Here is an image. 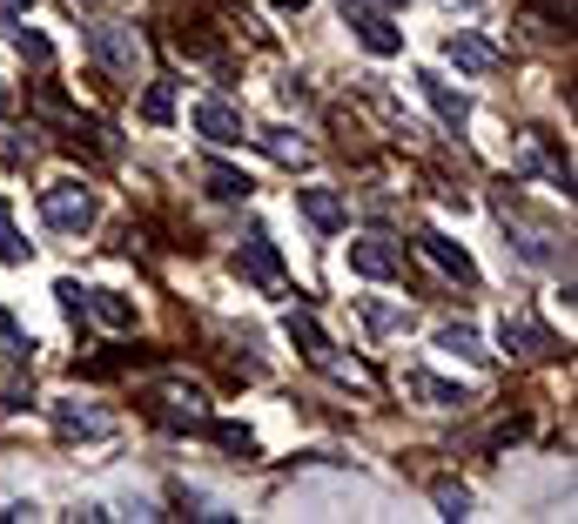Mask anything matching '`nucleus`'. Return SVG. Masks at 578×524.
I'll list each match as a JSON object with an SVG mask.
<instances>
[{
    "mask_svg": "<svg viewBox=\"0 0 578 524\" xmlns=\"http://www.w3.org/2000/svg\"><path fill=\"white\" fill-rule=\"evenodd\" d=\"M418 95H424V102H431V108H438V122H444V128H451V135H458V128H464V122H471V102H464V95H458V87H451V81H444V74H431V67H424V74H418Z\"/></svg>",
    "mask_w": 578,
    "mask_h": 524,
    "instance_id": "obj_11",
    "label": "nucleus"
},
{
    "mask_svg": "<svg viewBox=\"0 0 578 524\" xmlns=\"http://www.w3.org/2000/svg\"><path fill=\"white\" fill-rule=\"evenodd\" d=\"M498 343H505V349H518V357H558V336H551L538 316H525V310L498 323Z\"/></svg>",
    "mask_w": 578,
    "mask_h": 524,
    "instance_id": "obj_10",
    "label": "nucleus"
},
{
    "mask_svg": "<svg viewBox=\"0 0 578 524\" xmlns=\"http://www.w3.org/2000/svg\"><path fill=\"white\" fill-rule=\"evenodd\" d=\"M41 222H48L54 235H88V229L102 222V196H95L88 182H48V189H41Z\"/></svg>",
    "mask_w": 578,
    "mask_h": 524,
    "instance_id": "obj_1",
    "label": "nucleus"
},
{
    "mask_svg": "<svg viewBox=\"0 0 578 524\" xmlns=\"http://www.w3.org/2000/svg\"><path fill=\"white\" fill-rule=\"evenodd\" d=\"M438 349H444V357H458V364H484V357H491L484 336H477L471 323H438Z\"/></svg>",
    "mask_w": 578,
    "mask_h": 524,
    "instance_id": "obj_18",
    "label": "nucleus"
},
{
    "mask_svg": "<svg viewBox=\"0 0 578 524\" xmlns=\"http://www.w3.org/2000/svg\"><path fill=\"white\" fill-rule=\"evenodd\" d=\"M209 430L222 437V444H229L235 458H256V430H250V423H216V417H209Z\"/></svg>",
    "mask_w": 578,
    "mask_h": 524,
    "instance_id": "obj_23",
    "label": "nucleus"
},
{
    "mask_svg": "<svg viewBox=\"0 0 578 524\" xmlns=\"http://www.w3.org/2000/svg\"><path fill=\"white\" fill-rule=\"evenodd\" d=\"M256 142H263V148H270V155H276L283 168H303V161H309V142H303L296 128H263Z\"/></svg>",
    "mask_w": 578,
    "mask_h": 524,
    "instance_id": "obj_20",
    "label": "nucleus"
},
{
    "mask_svg": "<svg viewBox=\"0 0 578 524\" xmlns=\"http://www.w3.org/2000/svg\"><path fill=\"white\" fill-rule=\"evenodd\" d=\"M444 61H451L458 74H471V81H484L491 67H498V48H491L484 34H471V28H451V34H444Z\"/></svg>",
    "mask_w": 578,
    "mask_h": 524,
    "instance_id": "obj_9",
    "label": "nucleus"
},
{
    "mask_svg": "<svg viewBox=\"0 0 578 524\" xmlns=\"http://www.w3.org/2000/svg\"><path fill=\"white\" fill-rule=\"evenodd\" d=\"M0 8H8V14H14V21H21V14H28V8H34V0H0Z\"/></svg>",
    "mask_w": 578,
    "mask_h": 524,
    "instance_id": "obj_27",
    "label": "nucleus"
},
{
    "mask_svg": "<svg viewBox=\"0 0 578 524\" xmlns=\"http://www.w3.org/2000/svg\"><path fill=\"white\" fill-rule=\"evenodd\" d=\"M451 8H477V0H451Z\"/></svg>",
    "mask_w": 578,
    "mask_h": 524,
    "instance_id": "obj_29",
    "label": "nucleus"
},
{
    "mask_svg": "<svg viewBox=\"0 0 578 524\" xmlns=\"http://www.w3.org/2000/svg\"><path fill=\"white\" fill-rule=\"evenodd\" d=\"M418 249H424V262H438V270L451 276V283H477V262H471V249L464 242H451V235H418Z\"/></svg>",
    "mask_w": 578,
    "mask_h": 524,
    "instance_id": "obj_12",
    "label": "nucleus"
},
{
    "mask_svg": "<svg viewBox=\"0 0 578 524\" xmlns=\"http://www.w3.org/2000/svg\"><path fill=\"white\" fill-rule=\"evenodd\" d=\"M148 417L155 423H169V430H209V397L196 390V384H169V390H155L148 397Z\"/></svg>",
    "mask_w": 578,
    "mask_h": 524,
    "instance_id": "obj_3",
    "label": "nucleus"
},
{
    "mask_svg": "<svg viewBox=\"0 0 578 524\" xmlns=\"http://www.w3.org/2000/svg\"><path fill=\"white\" fill-rule=\"evenodd\" d=\"M81 316H95L108 329H135V303L122 290H81Z\"/></svg>",
    "mask_w": 578,
    "mask_h": 524,
    "instance_id": "obj_15",
    "label": "nucleus"
},
{
    "mask_svg": "<svg viewBox=\"0 0 578 524\" xmlns=\"http://www.w3.org/2000/svg\"><path fill=\"white\" fill-rule=\"evenodd\" d=\"M54 430H61V437H88V444H108L115 417L95 410V404H81V397H61V404H54Z\"/></svg>",
    "mask_w": 578,
    "mask_h": 524,
    "instance_id": "obj_8",
    "label": "nucleus"
},
{
    "mask_svg": "<svg viewBox=\"0 0 578 524\" xmlns=\"http://www.w3.org/2000/svg\"><path fill=\"white\" fill-rule=\"evenodd\" d=\"M135 115H141L148 128H169V122H176V87H169V81H148V87H141V108H135Z\"/></svg>",
    "mask_w": 578,
    "mask_h": 524,
    "instance_id": "obj_19",
    "label": "nucleus"
},
{
    "mask_svg": "<svg viewBox=\"0 0 578 524\" xmlns=\"http://www.w3.org/2000/svg\"><path fill=\"white\" fill-rule=\"evenodd\" d=\"M283 336H290V343L303 349V357H316V364L329 357V349H337V343H329V329H323V323H316L309 310H290V316H283Z\"/></svg>",
    "mask_w": 578,
    "mask_h": 524,
    "instance_id": "obj_17",
    "label": "nucleus"
},
{
    "mask_svg": "<svg viewBox=\"0 0 578 524\" xmlns=\"http://www.w3.org/2000/svg\"><path fill=\"white\" fill-rule=\"evenodd\" d=\"M202 182H209L216 202H242V196H250V175H235V168H222V161H202Z\"/></svg>",
    "mask_w": 578,
    "mask_h": 524,
    "instance_id": "obj_21",
    "label": "nucleus"
},
{
    "mask_svg": "<svg viewBox=\"0 0 578 524\" xmlns=\"http://www.w3.org/2000/svg\"><path fill=\"white\" fill-rule=\"evenodd\" d=\"M0 262H28V242H21V229H14V216H8V202H0Z\"/></svg>",
    "mask_w": 578,
    "mask_h": 524,
    "instance_id": "obj_24",
    "label": "nucleus"
},
{
    "mask_svg": "<svg viewBox=\"0 0 578 524\" xmlns=\"http://www.w3.org/2000/svg\"><path fill=\"white\" fill-rule=\"evenodd\" d=\"M88 54H95V67L108 74V81H141V34L128 28V21H95L88 28Z\"/></svg>",
    "mask_w": 578,
    "mask_h": 524,
    "instance_id": "obj_2",
    "label": "nucleus"
},
{
    "mask_svg": "<svg viewBox=\"0 0 578 524\" xmlns=\"http://www.w3.org/2000/svg\"><path fill=\"white\" fill-rule=\"evenodd\" d=\"M296 209H303V222H309V229H323V235H337V229L350 222V209H344V196H337V189H296Z\"/></svg>",
    "mask_w": 578,
    "mask_h": 524,
    "instance_id": "obj_13",
    "label": "nucleus"
},
{
    "mask_svg": "<svg viewBox=\"0 0 578 524\" xmlns=\"http://www.w3.org/2000/svg\"><path fill=\"white\" fill-rule=\"evenodd\" d=\"M276 8H283V14H303V8H309V0H276Z\"/></svg>",
    "mask_w": 578,
    "mask_h": 524,
    "instance_id": "obj_28",
    "label": "nucleus"
},
{
    "mask_svg": "<svg viewBox=\"0 0 578 524\" xmlns=\"http://www.w3.org/2000/svg\"><path fill=\"white\" fill-rule=\"evenodd\" d=\"M518 255H525V262H558L551 235H538V229H525V235H518Z\"/></svg>",
    "mask_w": 578,
    "mask_h": 524,
    "instance_id": "obj_26",
    "label": "nucleus"
},
{
    "mask_svg": "<svg viewBox=\"0 0 578 524\" xmlns=\"http://www.w3.org/2000/svg\"><path fill=\"white\" fill-rule=\"evenodd\" d=\"M14 48H21V61H34V67H48V61H54L48 34H34V28H21V34H14Z\"/></svg>",
    "mask_w": 578,
    "mask_h": 524,
    "instance_id": "obj_25",
    "label": "nucleus"
},
{
    "mask_svg": "<svg viewBox=\"0 0 578 524\" xmlns=\"http://www.w3.org/2000/svg\"><path fill=\"white\" fill-rule=\"evenodd\" d=\"M403 390H410V397H424L431 410H464V404H471L464 384H444V377H431V370H403Z\"/></svg>",
    "mask_w": 578,
    "mask_h": 524,
    "instance_id": "obj_14",
    "label": "nucleus"
},
{
    "mask_svg": "<svg viewBox=\"0 0 578 524\" xmlns=\"http://www.w3.org/2000/svg\"><path fill=\"white\" fill-rule=\"evenodd\" d=\"M344 28L377 54V61H390V54H403V34L390 28V14H377V8H364V0H344Z\"/></svg>",
    "mask_w": 578,
    "mask_h": 524,
    "instance_id": "obj_7",
    "label": "nucleus"
},
{
    "mask_svg": "<svg viewBox=\"0 0 578 524\" xmlns=\"http://www.w3.org/2000/svg\"><path fill=\"white\" fill-rule=\"evenodd\" d=\"M189 122H196V135H202V142H216V148L250 142V122H242V108H235V102H222V95H202V102L189 108Z\"/></svg>",
    "mask_w": 578,
    "mask_h": 524,
    "instance_id": "obj_5",
    "label": "nucleus"
},
{
    "mask_svg": "<svg viewBox=\"0 0 578 524\" xmlns=\"http://www.w3.org/2000/svg\"><path fill=\"white\" fill-rule=\"evenodd\" d=\"M431 497H438V517H471V491H464V484L438 478V484H431Z\"/></svg>",
    "mask_w": 578,
    "mask_h": 524,
    "instance_id": "obj_22",
    "label": "nucleus"
},
{
    "mask_svg": "<svg viewBox=\"0 0 578 524\" xmlns=\"http://www.w3.org/2000/svg\"><path fill=\"white\" fill-rule=\"evenodd\" d=\"M344 262H350V276H364V283L403 276V249H397L390 235H350V242H344Z\"/></svg>",
    "mask_w": 578,
    "mask_h": 524,
    "instance_id": "obj_4",
    "label": "nucleus"
},
{
    "mask_svg": "<svg viewBox=\"0 0 578 524\" xmlns=\"http://www.w3.org/2000/svg\"><path fill=\"white\" fill-rule=\"evenodd\" d=\"M357 316H364L377 336H403L410 323H418V310H410V303H383V296H357Z\"/></svg>",
    "mask_w": 578,
    "mask_h": 524,
    "instance_id": "obj_16",
    "label": "nucleus"
},
{
    "mask_svg": "<svg viewBox=\"0 0 578 524\" xmlns=\"http://www.w3.org/2000/svg\"><path fill=\"white\" fill-rule=\"evenodd\" d=\"M235 276L256 283V290H283V283H290V276H283V255H276V242H270V229H250V242L235 249Z\"/></svg>",
    "mask_w": 578,
    "mask_h": 524,
    "instance_id": "obj_6",
    "label": "nucleus"
}]
</instances>
